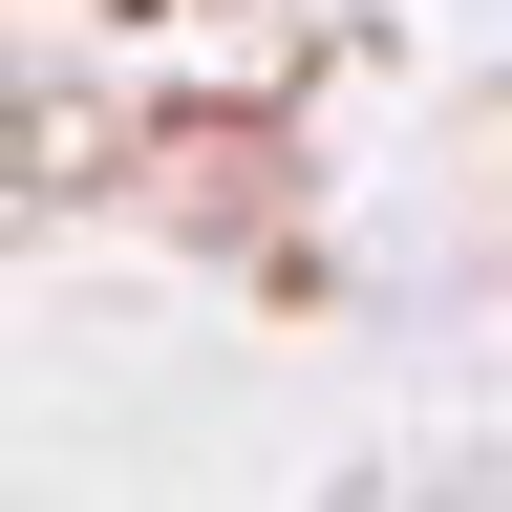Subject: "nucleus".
Wrapping results in <instances>:
<instances>
[]
</instances>
